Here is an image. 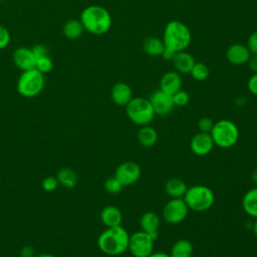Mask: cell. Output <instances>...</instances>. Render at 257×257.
<instances>
[{
	"mask_svg": "<svg viewBox=\"0 0 257 257\" xmlns=\"http://www.w3.org/2000/svg\"><path fill=\"white\" fill-rule=\"evenodd\" d=\"M79 20L84 30L93 35H103L107 33L112 23L108 10L100 5L86 6L81 11Z\"/></svg>",
	"mask_w": 257,
	"mask_h": 257,
	"instance_id": "obj_1",
	"label": "cell"
},
{
	"mask_svg": "<svg viewBox=\"0 0 257 257\" xmlns=\"http://www.w3.org/2000/svg\"><path fill=\"white\" fill-rule=\"evenodd\" d=\"M128 239L130 234L121 225L106 228L97 237V247L106 255H121L128 248Z\"/></svg>",
	"mask_w": 257,
	"mask_h": 257,
	"instance_id": "obj_2",
	"label": "cell"
},
{
	"mask_svg": "<svg viewBox=\"0 0 257 257\" xmlns=\"http://www.w3.org/2000/svg\"><path fill=\"white\" fill-rule=\"evenodd\" d=\"M163 41L165 48L173 53L186 50L192 41L189 27L180 20L169 21L164 29Z\"/></svg>",
	"mask_w": 257,
	"mask_h": 257,
	"instance_id": "obj_3",
	"label": "cell"
},
{
	"mask_svg": "<svg viewBox=\"0 0 257 257\" xmlns=\"http://www.w3.org/2000/svg\"><path fill=\"white\" fill-rule=\"evenodd\" d=\"M183 199L190 210L204 212L214 205L215 195L213 191L205 185H194L187 189Z\"/></svg>",
	"mask_w": 257,
	"mask_h": 257,
	"instance_id": "obj_4",
	"label": "cell"
},
{
	"mask_svg": "<svg viewBox=\"0 0 257 257\" xmlns=\"http://www.w3.org/2000/svg\"><path fill=\"white\" fill-rule=\"evenodd\" d=\"M210 135L214 145L222 149L232 148L239 140V130L237 124L226 118L216 121Z\"/></svg>",
	"mask_w": 257,
	"mask_h": 257,
	"instance_id": "obj_5",
	"label": "cell"
},
{
	"mask_svg": "<svg viewBox=\"0 0 257 257\" xmlns=\"http://www.w3.org/2000/svg\"><path fill=\"white\" fill-rule=\"evenodd\" d=\"M44 74L33 68L21 72L16 83V89L20 95L31 98L40 94L44 88Z\"/></svg>",
	"mask_w": 257,
	"mask_h": 257,
	"instance_id": "obj_6",
	"label": "cell"
},
{
	"mask_svg": "<svg viewBox=\"0 0 257 257\" xmlns=\"http://www.w3.org/2000/svg\"><path fill=\"white\" fill-rule=\"evenodd\" d=\"M124 107L130 120L139 126L150 124L156 115L149 98L146 97H133Z\"/></svg>",
	"mask_w": 257,
	"mask_h": 257,
	"instance_id": "obj_7",
	"label": "cell"
},
{
	"mask_svg": "<svg viewBox=\"0 0 257 257\" xmlns=\"http://www.w3.org/2000/svg\"><path fill=\"white\" fill-rule=\"evenodd\" d=\"M154 243L150 234L140 230L130 235L127 250L134 257H148L154 252Z\"/></svg>",
	"mask_w": 257,
	"mask_h": 257,
	"instance_id": "obj_8",
	"label": "cell"
},
{
	"mask_svg": "<svg viewBox=\"0 0 257 257\" xmlns=\"http://www.w3.org/2000/svg\"><path fill=\"white\" fill-rule=\"evenodd\" d=\"M189 211L190 209L183 198H171L165 204L162 215L167 223L175 225L183 222L187 218Z\"/></svg>",
	"mask_w": 257,
	"mask_h": 257,
	"instance_id": "obj_9",
	"label": "cell"
},
{
	"mask_svg": "<svg viewBox=\"0 0 257 257\" xmlns=\"http://www.w3.org/2000/svg\"><path fill=\"white\" fill-rule=\"evenodd\" d=\"M142 175V169L141 167L132 161L123 162L119 164L115 171H114V177L121 183L123 187L134 185L139 181Z\"/></svg>",
	"mask_w": 257,
	"mask_h": 257,
	"instance_id": "obj_10",
	"label": "cell"
},
{
	"mask_svg": "<svg viewBox=\"0 0 257 257\" xmlns=\"http://www.w3.org/2000/svg\"><path fill=\"white\" fill-rule=\"evenodd\" d=\"M149 100L155 113L158 115H167L175 107L172 94H169L160 88L151 94Z\"/></svg>",
	"mask_w": 257,
	"mask_h": 257,
	"instance_id": "obj_11",
	"label": "cell"
},
{
	"mask_svg": "<svg viewBox=\"0 0 257 257\" xmlns=\"http://www.w3.org/2000/svg\"><path fill=\"white\" fill-rule=\"evenodd\" d=\"M214 142L212 137L208 133H197L194 135L190 141V149L194 155L197 157H204L209 155L213 148Z\"/></svg>",
	"mask_w": 257,
	"mask_h": 257,
	"instance_id": "obj_12",
	"label": "cell"
},
{
	"mask_svg": "<svg viewBox=\"0 0 257 257\" xmlns=\"http://www.w3.org/2000/svg\"><path fill=\"white\" fill-rule=\"evenodd\" d=\"M12 60L16 67L21 71H26L35 68L36 57L32 52L31 47L19 46L12 53Z\"/></svg>",
	"mask_w": 257,
	"mask_h": 257,
	"instance_id": "obj_13",
	"label": "cell"
},
{
	"mask_svg": "<svg viewBox=\"0 0 257 257\" xmlns=\"http://www.w3.org/2000/svg\"><path fill=\"white\" fill-rule=\"evenodd\" d=\"M251 52L247 45L242 43H234L226 50V58L233 65H243L248 62Z\"/></svg>",
	"mask_w": 257,
	"mask_h": 257,
	"instance_id": "obj_14",
	"label": "cell"
},
{
	"mask_svg": "<svg viewBox=\"0 0 257 257\" xmlns=\"http://www.w3.org/2000/svg\"><path fill=\"white\" fill-rule=\"evenodd\" d=\"M133 97L132 87L123 81L114 83L110 89V98L118 106H125Z\"/></svg>",
	"mask_w": 257,
	"mask_h": 257,
	"instance_id": "obj_15",
	"label": "cell"
},
{
	"mask_svg": "<svg viewBox=\"0 0 257 257\" xmlns=\"http://www.w3.org/2000/svg\"><path fill=\"white\" fill-rule=\"evenodd\" d=\"M161 225V219L159 215L154 211L145 212L140 219L141 230L150 234L155 240L159 236V228Z\"/></svg>",
	"mask_w": 257,
	"mask_h": 257,
	"instance_id": "obj_16",
	"label": "cell"
},
{
	"mask_svg": "<svg viewBox=\"0 0 257 257\" xmlns=\"http://www.w3.org/2000/svg\"><path fill=\"white\" fill-rule=\"evenodd\" d=\"M160 89L172 95L182 89L181 74L176 70H169L165 72L160 79Z\"/></svg>",
	"mask_w": 257,
	"mask_h": 257,
	"instance_id": "obj_17",
	"label": "cell"
},
{
	"mask_svg": "<svg viewBox=\"0 0 257 257\" xmlns=\"http://www.w3.org/2000/svg\"><path fill=\"white\" fill-rule=\"evenodd\" d=\"M171 61L175 70L180 74L190 73L196 62L193 55L186 50L176 52Z\"/></svg>",
	"mask_w": 257,
	"mask_h": 257,
	"instance_id": "obj_18",
	"label": "cell"
},
{
	"mask_svg": "<svg viewBox=\"0 0 257 257\" xmlns=\"http://www.w3.org/2000/svg\"><path fill=\"white\" fill-rule=\"evenodd\" d=\"M100 221L106 228L120 226L122 221V213L113 205L105 206L100 212Z\"/></svg>",
	"mask_w": 257,
	"mask_h": 257,
	"instance_id": "obj_19",
	"label": "cell"
},
{
	"mask_svg": "<svg viewBox=\"0 0 257 257\" xmlns=\"http://www.w3.org/2000/svg\"><path fill=\"white\" fill-rule=\"evenodd\" d=\"M137 139L139 144L144 148H151L157 144L159 135L155 127L150 124H146L140 126L137 134Z\"/></svg>",
	"mask_w": 257,
	"mask_h": 257,
	"instance_id": "obj_20",
	"label": "cell"
},
{
	"mask_svg": "<svg viewBox=\"0 0 257 257\" xmlns=\"http://www.w3.org/2000/svg\"><path fill=\"white\" fill-rule=\"evenodd\" d=\"M187 189V184L180 178H171L165 183V192L170 198H183Z\"/></svg>",
	"mask_w": 257,
	"mask_h": 257,
	"instance_id": "obj_21",
	"label": "cell"
},
{
	"mask_svg": "<svg viewBox=\"0 0 257 257\" xmlns=\"http://www.w3.org/2000/svg\"><path fill=\"white\" fill-rule=\"evenodd\" d=\"M143 50L150 56H162L165 50V44L162 38L157 36L146 37L143 41Z\"/></svg>",
	"mask_w": 257,
	"mask_h": 257,
	"instance_id": "obj_22",
	"label": "cell"
},
{
	"mask_svg": "<svg viewBox=\"0 0 257 257\" xmlns=\"http://www.w3.org/2000/svg\"><path fill=\"white\" fill-rule=\"evenodd\" d=\"M244 212L254 219L257 218V187L248 190L242 198Z\"/></svg>",
	"mask_w": 257,
	"mask_h": 257,
	"instance_id": "obj_23",
	"label": "cell"
},
{
	"mask_svg": "<svg viewBox=\"0 0 257 257\" xmlns=\"http://www.w3.org/2000/svg\"><path fill=\"white\" fill-rule=\"evenodd\" d=\"M84 31V27L79 19H69L62 26V34L70 40L79 38Z\"/></svg>",
	"mask_w": 257,
	"mask_h": 257,
	"instance_id": "obj_24",
	"label": "cell"
},
{
	"mask_svg": "<svg viewBox=\"0 0 257 257\" xmlns=\"http://www.w3.org/2000/svg\"><path fill=\"white\" fill-rule=\"evenodd\" d=\"M56 179L58 184L66 189H73L78 181L76 172L70 168L60 169L56 175Z\"/></svg>",
	"mask_w": 257,
	"mask_h": 257,
	"instance_id": "obj_25",
	"label": "cell"
},
{
	"mask_svg": "<svg viewBox=\"0 0 257 257\" xmlns=\"http://www.w3.org/2000/svg\"><path fill=\"white\" fill-rule=\"evenodd\" d=\"M193 254V245L187 239H180L176 241L172 248L170 255L171 257H190Z\"/></svg>",
	"mask_w": 257,
	"mask_h": 257,
	"instance_id": "obj_26",
	"label": "cell"
},
{
	"mask_svg": "<svg viewBox=\"0 0 257 257\" xmlns=\"http://www.w3.org/2000/svg\"><path fill=\"white\" fill-rule=\"evenodd\" d=\"M190 74L197 81H204L210 75V69L204 62H195Z\"/></svg>",
	"mask_w": 257,
	"mask_h": 257,
	"instance_id": "obj_27",
	"label": "cell"
},
{
	"mask_svg": "<svg viewBox=\"0 0 257 257\" xmlns=\"http://www.w3.org/2000/svg\"><path fill=\"white\" fill-rule=\"evenodd\" d=\"M35 69H37L38 71H40L44 75L46 73H49L53 69V61L50 58V56L46 55V56L36 58Z\"/></svg>",
	"mask_w": 257,
	"mask_h": 257,
	"instance_id": "obj_28",
	"label": "cell"
},
{
	"mask_svg": "<svg viewBox=\"0 0 257 257\" xmlns=\"http://www.w3.org/2000/svg\"><path fill=\"white\" fill-rule=\"evenodd\" d=\"M103 187H104V190L109 194H118L123 188L121 183L114 176L107 178L104 181Z\"/></svg>",
	"mask_w": 257,
	"mask_h": 257,
	"instance_id": "obj_29",
	"label": "cell"
},
{
	"mask_svg": "<svg viewBox=\"0 0 257 257\" xmlns=\"http://www.w3.org/2000/svg\"><path fill=\"white\" fill-rule=\"evenodd\" d=\"M172 96H173V101H174L175 106H185L190 101L189 93L183 89L178 90Z\"/></svg>",
	"mask_w": 257,
	"mask_h": 257,
	"instance_id": "obj_30",
	"label": "cell"
},
{
	"mask_svg": "<svg viewBox=\"0 0 257 257\" xmlns=\"http://www.w3.org/2000/svg\"><path fill=\"white\" fill-rule=\"evenodd\" d=\"M41 186H42V189L45 192L50 193V192H54L57 189V187L59 186V184H58V181H57L56 177L48 176V177H45L42 180Z\"/></svg>",
	"mask_w": 257,
	"mask_h": 257,
	"instance_id": "obj_31",
	"label": "cell"
},
{
	"mask_svg": "<svg viewBox=\"0 0 257 257\" xmlns=\"http://www.w3.org/2000/svg\"><path fill=\"white\" fill-rule=\"evenodd\" d=\"M214 123H215V121L211 117L203 116L198 121V128H199V131L201 133H208V134H210L212 128H213V126H214Z\"/></svg>",
	"mask_w": 257,
	"mask_h": 257,
	"instance_id": "obj_32",
	"label": "cell"
},
{
	"mask_svg": "<svg viewBox=\"0 0 257 257\" xmlns=\"http://www.w3.org/2000/svg\"><path fill=\"white\" fill-rule=\"evenodd\" d=\"M11 41V35L9 30L0 24V49H4L9 45Z\"/></svg>",
	"mask_w": 257,
	"mask_h": 257,
	"instance_id": "obj_33",
	"label": "cell"
},
{
	"mask_svg": "<svg viewBox=\"0 0 257 257\" xmlns=\"http://www.w3.org/2000/svg\"><path fill=\"white\" fill-rule=\"evenodd\" d=\"M32 49V52L34 53L35 57L38 58V57H42V56H46V55H49V51H48V47L42 43H37L35 45H33L31 47Z\"/></svg>",
	"mask_w": 257,
	"mask_h": 257,
	"instance_id": "obj_34",
	"label": "cell"
},
{
	"mask_svg": "<svg viewBox=\"0 0 257 257\" xmlns=\"http://www.w3.org/2000/svg\"><path fill=\"white\" fill-rule=\"evenodd\" d=\"M246 45L252 54H257V30L249 35Z\"/></svg>",
	"mask_w": 257,
	"mask_h": 257,
	"instance_id": "obj_35",
	"label": "cell"
},
{
	"mask_svg": "<svg viewBox=\"0 0 257 257\" xmlns=\"http://www.w3.org/2000/svg\"><path fill=\"white\" fill-rule=\"evenodd\" d=\"M247 88L253 95L257 96V72L252 73V75L248 78Z\"/></svg>",
	"mask_w": 257,
	"mask_h": 257,
	"instance_id": "obj_36",
	"label": "cell"
},
{
	"mask_svg": "<svg viewBox=\"0 0 257 257\" xmlns=\"http://www.w3.org/2000/svg\"><path fill=\"white\" fill-rule=\"evenodd\" d=\"M248 67L249 69L254 73L257 72V54H251L248 62Z\"/></svg>",
	"mask_w": 257,
	"mask_h": 257,
	"instance_id": "obj_37",
	"label": "cell"
},
{
	"mask_svg": "<svg viewBox=\"0 0 257 257\" xmlns=\"http://www.w3.org/2000/svg\"><path fill=\"white\" fill-rule=\"evenodd\" d=\"M174 54L175 53H173L172 51H170V50H168V49H166L165 48V50H164V52L162 53V56H163V58L164 59H166V60H172V58H173V56H174Z\"/></svg>",
	"mask_w": 257,
	"mask_h": 257,
	"instance_id": "obj_38",
	"label": "cell"
},
{
	"mask_svg": "<svg viewBox=\"0 0 257 257\" xmlns=\"http://www.w3.org/2000/svg\"><path fill=\"white\" fill-rule=\"evenodd\" d=\"M148 257H171V255L167 254V253H164V252H153Z\"/></svg>",
	"mask_w": 257,
	"mask_h": 257,
	"instance_id": "obj_39",
	"label": "cell"
},
{
	"mask_svg": "<svg viewBox=\"0 0 257 257\" xmlns=\"http://www.w3.org/2000/svg\"><path fill=\"white\" fill-rule=\"evenodd\" d=\"M251 179H252V181L257 185V167L253 170V172H252V174H251Z\"/></svg>",
	"mask_w": 257,
	"mask_h": 257,
	"instance_id": "obj_40",
	"label": "cell"
},
{
	"mask_svg": "<svg viewBox=\"0 0 257 257\" xmlns=\"http://www.w3.org/2000/svg\"><path fill=\"white\" fill-rule=\"evenodd\" d=\"M252 229H253V232H254L255 236L257 237V218L255 219V221H254V223H253V227H252Z\"/></svg>",
	"mask_w": 257,
	"mask_h": 257,
	"instance_id": "obj_41",
	"label": "cell"
},
{
	"mask_svg": "<svg viewBox=\"0 0 257 257\" xmlns=\"http://www.w3.org/2000/svg\"><path fill=\"white\" fill-rule=\"evenodd\" d=\"M36 257H56V256H54L52 254H49V253H41V254L37 255Z\"/></svg>",
	"mask_w": 257,
	"mask_h": 257,
	"instance_id": "obj_42",
	"label": "cell"
},
{
	"mask_svg": "<svg viewBox=\"0 0 257 257\" xmlns=\"http://www.w3.org/2000/svg\"><path fill=\"white\" fill-rule=\"evenodd\" d=\"M3 1H5V0H0V2H3Z\"/></svg>",
	"mask_w": 257,
	"mask_h": 257,
	"instance_id": "obj_43",
	"label": "cell"
},
{
	"mask_svg": "<svg viewBox=\"0 0 257 257\" xmlns=\"http://www.w3.org/2000/svg\"><path fill=\"white\" fill-rule=\"evenodd\" d=\"M256 161H257V156H256Z\"/></svg>",
	"mask_w": 257,
	"mask_h": 257,
	"instance_id": "obj_44",
	"label": "cell"
},
{
	"mask_svg": "<svg viewBox=\"0 0 257 257\" xmlns=\"http://www.w3.org/2000/svg\"><path fill=\"white\" fill-rule=\"evenodd\" d=\"M190 257H192V256H190Z\"/></svg>",
	"mask_w": 257,
	"mask_h": 257,
	"instance_id": "obj_45",
	"label": "cell"
}]
</instances>
